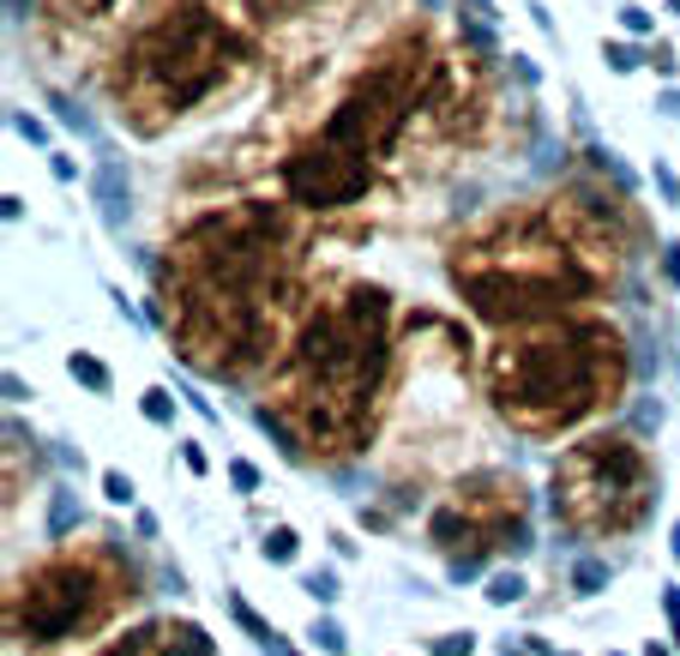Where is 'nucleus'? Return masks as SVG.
Listing matches in <instances>:
<instances>
[{"label":"nucleus","mask_w":680,"mask_h":656,"mask_svg":"<svg viewBox=\"0 0 680 656\" xmlns=\"http://www.w3.org/2000/svg\"><path fill=\"white\" fill-rule=\"evenodd\" d=\"M295 290L289 212L242 199L194 217L157 265V320L175 355L211 380H242L272 362L277 313Z\"/></svg>","instance_id":"nucleus-1"},{"label":"nucleus","mask_w":680,"mask_h":656,"mask_svg":"<svg viewBox=\"0 0 680 656\" xmlns=\"http://www.w3.org/2000/svg\"><path fill=\"white\" fill-rule=\"evenodd\" d=\"M392 290L349 283L295 332L272 374V398L254 404V422L284 446L289 464L307 458H356L374 440L380 398L392 385Z\"/></svg>","instance_id":"nucleus-2"},{"label":"nucleus","mask_w":680,"mask_h":656,"mask_svg":"<svg viewBox=\"0 0 680 656\" xmlns=\"http://www.w3.org/2000/svg\"><path fill=\"white\" fill-rule=\"evenodd\" d=\"M434 67H440V49L427 42L422 25L397 31L349 79V91L332 102V115L277 163V182H284L289 199L302 212H344V205H356L367 182H374V163L392 151L397 133L416 121V109L427 102Z\"/></svg>","instance_id":"nucleus-3"},{"label":"nucleus","mask_w":680,"mask_h":656,"mask_svg":"<svg viewBox=\"0 0 680 656\" xmlns=\"http://www.w3.org/2000/svg\"><path fill=\"white\" fill-rule=\"evenodd\" d=\"M446 277L476 320L530 325L590 302L614 272L572 242L554 205H506V212L470 223L452 242Z\"/></svg>","instance_id":"nucleus-4"},{"label":"nucleus","mask_w":680,"mask_h":656,"mask_svg":"<svg viewBox=\"0 0 680 656\" xmlns=\"http://www.w3.org/2000/svg\"><path fill=\"white\" fill-rule=\"evenodd\" d=\"M627 374H632L627 337L609 320H579V313L512 325L487 350V368H482L494 415L536 440L560 434V428H579L602 404H620Z\"/></svg>","instance_id":"nucleus-5"},{"label":"nucleus","mask_w":680,"mask_h":656,"mask_svg":"<svg viewBox=\"0 0 680 656\" xmlns=\"http://www.w3.org/2000/svg\"><path fill=\"white\" fill-rule=\"evenodd\" d=\"M247 72H254L247 37L217 19L211 7L181 0L127 37V49L109 67V91L121 102V121H132L139 133H162L199 115L217 91H229Z\"/></svg>","instance_id":"nucleus-6"},{"label":"nucleus","mask_w":680,"mask_h":656,"mask_svg":"<svg viewBox=\"0 0 680 656\" xmlns=\"http://www.w3.org/2000/svg\"><path fill=\"white\" fill-rule=\"evenodd\" d=\"M662 476L632 434H584L554 458L549 470V512L572 536H627L657 512Z\"/></svg>","instance_id":"nucleus-7"},{"label":"nucleus","mask_w":680,"mask_h":656,"mask_svg":"<svg viewBox=\"0 0 680 656\" xmlns=\"http://www.w3.org/2000/svg\"><path fill=\"white\" fill-rule=\"evenodd\" d=\"M132 596V572L109 548L85 555H49L12 585L7 596V633L12 645H72V638L109 626V615Z\"/></svg>","instance_id":"nucleus-8"},{"label":"nucleus","mask_w":680,"mask_h":656,"mask_svg":"<svg viewBox=\"0 0 680 656\" xmlns=\"http://www.w3.org/2000/svg\"><path fill=\"white\" fill-rule=\"evenodd\" d=\"M427 542L446 555L452 578H476L487 555H524L530 548V500L512 470H470L452 495L427 512Z\"/></svg>","instance_id":"nucleus-9"},{"label":"nucleus","mask_w":680,"mask_h":656,"mask_svg":"<svg viewBox=\"0 0 680 656\" xmlns=\"http://www.w3.org/2000/svg\"><path fill=\"white\" fill-rule=\"evenodd\" d=\"M97 656H211V638L194 620H139L121 638H109Z\"/></svg>","instance_id":"nucleus-10"},{"label":"nucleus","mask_w":680,"mask_h":656,"mask_svg":"<svg viewBox=\"0 0 680 656\" xmlns=\"http://www.w3.org/2000/svg\"><path fill=\"white\" fill-rule=\"evenodd\" d=\"M91 199H97L102 223L121 235V229H127V212H121V205H132V175H127L121 157H97V169H91Z\"/></svg>","instance_id":"nucleus-11"},{"label":"nucleus","mask_w":680,"mask_h":656,"mask_svg":"<svg viewBox=\"0 0 680 656\" xmlns=\"http://www.w3.org/2000/svg\"><path fill=\"white\" fill-rule=\"evenodd\" d=\"M325 0H242V12L259 25V31H289L295 19H307V12H319Z\"/></svg>","instance_id":"nucleus-12"},{"label":"nucleus","mask_w":680,"mask_h":656,"mask_svg":"<svg viewBox=\"0 0 680 656\" xmlns=\"http://www.w3.org/2000/svg\"><path fill=\"white\" fill-rule=\"evenodd\" d=\"M42 12H49L55 25H97L115 12V0H37Z\"/></svg>","instance_id":"nucleus-13"},{"label":"nucleus","mask_w":680,"mask_h":656,"mask_svg":"<svg viewBox=\"0 0 680 656\" xmlns=\"http://www.w3.org/2000/svg\"><path fill=\"white\" fill-rule=\"evenodd\" d=\"M67 374L79 380L91 398H109V392H115V374H109V362H97L91 350H72V355H67Z\"/></svg>","instance_id":"nucleus-14"},{"label":"nucleus","mask_w":680,"mask_h":656,"mask_svg":"<svg viewBox=\"0 0 680 656\" xmlns=\"http://www.w3.org/2000/svg\"><path fill=\"white\" fill-rule=\"evenodd\" d=\"M42 97H49L55 121H61V127H72V133H79V139H91V133H97V121H91V109H85L79 97H67V91H42Z\"/></svg>","instance_id":"nucleus-15"},{"label":"nucleus","mask_w":680,"mask_h":656,"mask_svg":"<svg viewBox=\"0 0 680 656\" xmlns=\"http://www.w3.org/2000/svg\"><path fill=\"white\" fill-rule=\"evenodd\" d=\"M259 555L272 560V566H289L295 555H302V536H295L289 525H272V530L259 536Z\"/></svg>","instance_id":"nucleus-16"},{"label":"nucleus","mask_w":680,"mask_h":656,"mask_svg":"<svg viewBox=\"0 0 680 656\" xmlns=\"http://www.w3.org/2000/svg\"><path fill=\"white\" fill-rule=\"evenodd\" d=\"M139 410H145V422H151V428H175V392H169V385H145Z\"/></svg>","instance_id":"nucleus-17"},{"label":"nucleus","mask_w":680,"mask_h":656,"mask_svg":"<svg viewBox=\"0 0 680 656\" xmlns=\"http://www.w3.org/2000/svg\"><path fill=\"white\" fill-rule=\"evenodd\" d=\"M72 525H79V500H72V488H55L49 495V542H61Z\"/></svg>","instance_id":"nucleus-18"},{"label":"nucleus","mask_w":680,"mask_h":656,"mask_svg":"<svg viewBox=\"0 0 680 656\" xmlns=\"http://www.w3.org/2000/svg\"><path fill=\"white\" fill-rule=\"evenodd\" d=\"M602 585H609V566L602 560H572V596H602Z\"/></svg>","instance_id":"nucleus-19"},{"label":"nucleus","mask_w":680,"mask_h":656,"mask_svg":"<svg viewBox=\"0 0 680 656\" xmlns=\"http://www.w3.org/2000/svg\"><path fill=\"white\" fill-rule=\"evenodd\" d=\"M229 615H235V620H242V626H247V638H259V645H265V650H272V645H277V633H272V626H265V620L254 615V608H247V596H242V590H229Z\"/></svg>","instance_id":"nucleus-20"},{"label":"nucleus","mask_w":680,"mask_h":656,"mask_svg":"<svg viewBox=\"0 0 680 656\" xmlns=\"http://www.w3.org/2000/svg\"><path fill=\"white\" fill-rule=\"evenodd\" d=\"M644 67L657 72V79H669V85H674V72H680V61H674V42H669V37H650V49H644Z\"/></svg>","instance_id":"nucleus-21"},{"label":"nucleus","mask_w":680,"mask_h":656,"mask_svg":"<svg viewBox=\"0 0 680 656\" xmlns=\"http://www.w3.org/2000/svg\"><path fill=\"white\" fill-rule=\"evenodd\" d=\"M487 603H494V608H506V603H524V578L519 572H494V578H487Z\"/></svg>","instance_id":"nucleus-22"},{"label":"nucleus","mask_w":680,"mask_h":656,"mask_svg":"<svg viewBox=\"0 0 680 656\" xmlns=\"http://www.w3.org/2000/svg\"><path fill=\"white\" fill-rule=\"evenodd\" d=\"M602 61H609V72H639V67H644V55L632 49V42L609 37V42H602Z\"/></svg>","instance_id":"nucleus-23"},{"label":"nucleus","mask_w":680,"mask_h":656,"mask_svg":"<svg viewBox=\"0 0 680 656\" xmlns=\"http://www.w3.org/2000/svg\"><path fill=\"white\" fill-rule=\"evenodd\" d=\"M302 590L314 596L319 608H332V603H337V572H332V566H319V572H307V578H302Z\"/></svg>","instance_id":"nucleus-24"},{"label":"nucleus","mask_w":680,"mask_h":656,"mask_svg":"<svg viewBox=\"0 0 680 656\" xmlns=\"http://www.w3.org/2000/svg\"><path fill=\"white\" fill-rule=\"evenodd\" d=\"M259 482H265V476H259L254 458H229V488H235V495H259Z\"/></svg>","instance_id":"nucleus-25"},{"label":"nucleus","mask_w":680,"mask_h":656,"mask_svg":"<svg viewBox=\"0 0 680 656\" xmlns=\"http://www.w3.org/2000/svg\"><path fill=\"white\" fill-rule=\"evenodd\" d=\"M102 500H109V506H132V500H139L132 476H121V470H102Z\"/></svg>","instance_id":"nucleus-26"},{"label":"nucleus","mask_w":680,"mask_h":656,"mask_svg":"<svg viewBox=\"0 0 680 656\" xmlns=\"http://www.w3.org/2000/svg\"><path fill=\"white\" fill-rule=\"evenodd\" d=\"M650 182H657V193H662V205H680V175L669 169V163H650Z\"/></svg>","instance_id":"nucleus-27"},{"label":"nucleus","mask_w":680,"mask_h":656,"mask_svg":"<svg viewBox=\"0 0 680 656\" xmlns=\"http://www.w3.org/2000/svg\"><path fill=\"white\" fill-rule=\"evenodd\" d=\"M620 31L627 37H657V19L644 7H620Z\"/></svg>","instance_id":"nucleus-28"},{"label":"nucleus","mask_w":680,"mask_h":656,"mask_svg":"<svg viewBox=\"0 0 680 656\" xmlns=\"http://www.w3.org/2000/svg\"><path fill=\"white\" fill-rule=\"evenodd\" d=\"M12 133H19V139H31V145H49V127H42L31 109H12Z\"/></svg>","instance_id":"nucleus-29"},{"label":"nucleus","mask_w":680,"mask_h":656,"mask_svg":"<svg viewBox=\"0 0 680 656\" xmlns=\"http://www.w3.org/2000/svg\"><path fill=\"white\" fill-rule=\"evenodd\" d=\"M476 650V633H440L434 638V656H470Z\"/></svg>","instance_id":"nucleus-30"},{"label":"nucleus","mask_w":680,"mask_h":656,"mask_svg":"<svg viewBox=\"0 0 680 656\" xmlns=\"http://www.w3.org/2000/svg\"><path fill=\"white\" fill-rule=\"evenodd\" d=\"M181 404H187V410H194V415H199V422H211V428H217V422H224V415H217V404H211V398H199V392H194V385H181Z\"/></svg>","instance_id":"nucleus-31"},{"label":"nucleus","mask_w":680,"mask_h":656,"mask_svg":"<svg viewBox=\"0 0 680 656\" xmlns=\"http://www.w3.org/2000/svg\"><path fill=\"white\" fill-rule=\"evenodd\" d=\"M314 638H319L332 656H344V626H337V620H314Z\"/></svg>","instance_id":"nucleus-32"},{"label":"nucleus","mask_w":680,"mask_h":656,"mask_svg":"<svg viewBox=\"0 0 680 656\" xmlns=\"http://www.w3.org/2000/svg\"><path fill=\"white\" fill-rule=\"evenodd\" d=\"M49 169H55V182H61V187L79 182V163H72L67 151H49Z\"/></svg>","instance_id":"nucleus-33"},{"label":"nucleus","mask_w":680,"mask_h":656,"mask_svg":"<svg viewBox=\"0 0 680 656\" xmlns=\"http://www.w3.org/2000/svg\"><path fill=\"white\" fill-rule=\"evenodd\" d=\"M181 464L194 470V476H205V470H211V458H205V446H199V440H181Z\"/></svg>","instance_id":"nucleus-34"},{"label":"nucleus","mask_w":680,"mask_h":656,"mask_svg":"<svg viewBox=\"0 0 680 656\" xmlns=\"http://www.w3.org/2000/svg\"><path fill=\"white\" fill-rule=\"evenodd\" d=\"M657 115H662V121H680V85H662V97H657Z\"/></svg>","instance_id":"nucleus-35"},{"label":"nucleus","mask_w":680,"mask_h":656,"mask_svg":"<svg viewBox=\"0 0 680 656\" xmlns=\"http://www.w3.org/2000/svg\"><path fill=\"white\" fill-rule=\"evenodd\" d=\"M662 272H669V283L680 290V242H662Z\"/></svg>","instance_id":"nucleus-36"},{"label":"nucleus","mask_w":680,"mask_h":656,"mask_svg":"<svg viewBox=\"0 0 680 656\" xmlns=\"http://www.w3.org/2000/svg\"><path fill=\"white\" fill-rule=\"evenodd\" d=\"M662 615H669V626H674V645H680V590H674V585L662 590Z\"/></svg>","instance_id":"nucleus-37"},{"label":"nucleus","mask_w":680,"mask_h":656,"mask_svg":"<svg viewBox=\"0 0 680 656\" xmlns=\"http://www.w3.org/2000/svg\"><path fill=\"white\" fill-rule=\"evenodd\" d=\"M31 398H37L31 385H24L19 374H7V404H31Z\"/></svg>","instance_id":"nucleus-38"},{"label":"nucleus","mask_w":680,"mask_h":656,"mask_svg":"<svg viewBox=\"0 0 680 656\" xmlns=\"http://www.w3.org/2000/svg\"><path fill=\"white\" fill-rule=\"evenodd\" d=\"M524 12H530V19H536V31H549V37H554V19H549V7H542V0H530Z\"/></svg>","instance_id":"nucleus-39"},{"label":"nucleus","mask_w":680,"mask_h":656,"mask_svg":"<svg viewBox=\"0 0 680 656\" xmlns=\"http://www.w3.org/2000/svg\"><path fill=\"white\" fill-rule=\"evenodd\" d=\"M0 217H7V223L24 217V199H19V193H7V199H0Z\"/></svg>","instance_id":"nucleus-40"},{"label":"nucleus","mask_w":680,"mask_h":656,"mask_svg":"<svg viewBox=\"0 0 680 656\" xmlns=\"http://www.w3.org/2000/svg\"><path fill=\"white\" fill-rule=\"evenodd\" d=\"M512 72H519L524 85H536V61H530V55H512Z\"/></svg>","instance_id":"nucleus-41"},{"label":"nucleus","mask_w":680,"mask_h":656,"mask_svg":"<svg viewBox=\"0 0 680 656\" xmlns=\"http://www.w3.org/2000/svg\"><path fill=\"white\" fill-rule=\"evenodd\" d=\"M644 656H669V650H662V645H650V650H644Z\"/></svg>","instance_id":"nucleus-42"},{"label":"nucleus","mask_w":680,"mask_h":656,"mask_svg":"<svg viewBox=\"0 0 680 656\" xmlns=\"http://www.w3.org/2000/svg\"><path fill=\"white\" fill-rule=\"evenodd\" d=\"M145 7H175V0H145Z\"/></svg>","instance_id":"nucleus-43"},{"label":"nucleus","mask_w":680,"mask_h":656,"mask_svg":"<svg viewBox=\"0 0 680 656\" xmlns=\"http://www.w3.org/2000/svg\"><path fill=\"white\" fill-rule=\"evenodd\" d=\"M669 12H674V19H680V0H669Z\"/></svg>","instance_id":"nucleus-44"},{"label":"nucleus","mask_w":680,"mask_h":656,"mask_svg":"<svg viewBox=\"0 0 680 656\" xmlns=\"http://www.w3.org/2000/svg\"><path fill=\"white\" fill-rule=\"evenodd\" d=\"M422 7H427V12H434V7H440V0H422Z\"/></svg>","instance_id":"nucleus-45"},{"label":"nucleus","mask_w":680,"mask_h":656,"mask_svg":"<svg viewBox=\"0 0 680 656\" xmlns=\"http://www.w3.org/2000/svg\"><path fill=\"white\" fill-rule=\"evenodd\" d=\"M674 555H680V530H674Z\"/></svg>","instance_id":"nucleus-46"},{"label":"nucleus","mask_w":680,"mask_h":656,"mask_svg":"<svg viewBox=\"0 0 680 656\" xmlns=\"http://www.w3.org/2000/svg\"><path fill=\"white\" fill-rule=\"evenodd\" d=\"M554 656H572V650H554Z\"/></svg>","instance_id":"nucleus-47"}]
</instances>
